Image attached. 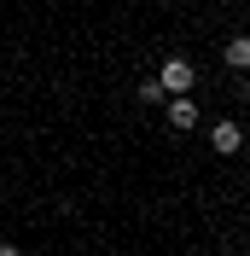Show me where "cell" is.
I'll return each instance as SVG.
<instances>
[{"instance_id": "obj_1", "label": "cell", "mask_w": 250, "mask_h": 256, "mask_svg": "<svg viewBox=\"0 0 250 256\" xmlns=\"http://www.w3.org/2000/svg\"><path fill=\"white\" fill-rule=\"evenodd\" d=\"M157 88H163L169 99L192 94V88H198V64H192V58H180V52H169V58L157 64Z\"/></svg>"}, {"instance_id": "obj_2", "label": "cell", "mask_w": 250, "mask_h": 256, "mask_svg": "<svg viewBox=\"0 0 250 256\" xmlns=\"http://www.w3.org/2000/svg\"><path fill=\"white\" fill-rule=\"evenodd\" d=\"M210 146H216V158H233L238 146H244V128H238L233 116H221V122L210 128Z\"/></svg>"}, {"instance_id": "obj_6", "label": "cell", "mask_w": 250, "mask_h": 256, "mask_svg": "<svg viewBox=\"0 0 250 256\" xmlns=\"http://www.w3.org/2000/svg\"><path fill=\"white\" fill-rule=\"evenodd\" d=\"M0 256H24V250H18V244H0Z\"/></svg>"}, {"instance_id": "obj_7", "label": "cell", "mask_w": 250, "mask_h": 256, "mask_svg": "<svg viewBox=\"0 0 250 256\" xmlns=\"http://www.w3.org/2000/svg\"><path fill=\"white\" fill-rule=\"evenodd\" d=\"M244 99H250V76H244Z\"/></svg>"}, {"instance_id": "obj_4", "label": "cell", "mask_w": 250, "mask_h": 256, "mask_svg": "<svg viewBox=\"0 0 250 256\" xmlns=\"http://www.w3.org/2000/svg\"><path fill=\"white\" fill-rule=\"evenodd\" d=\"M221 58L233 64V70H244V76H250V35H233V41H227V52H221Z\"/></svg>"}, {"instance_id": "obj_5", "label": "cell", "mask_w": 250, "mask_h": 256, "mask_svg": "<svg viewBox=\"0 0 250 256\" xmlns=\"http://www.w3.org/2000/svg\"><path fill=\"white\" fill-rule=\"evenodd\" d=\"M163 99H169V94L157 88V76H146V82H140V105H163Z\"/></svg>"}, {"instance_id": "obj_3", "label": "cell", "mask_w": 250, "mask_h": 256, "mask_svg": "<svg viewBox=\"0 0 250 256\" xmlns=\"http://www.w3.org/2000/svg\"><path fill=\"white\" fill-rule=\"evenodd\" d=\"M163 116H169V128H192V122H198V105H192V94L163 99Z\"/></svg>"}]
</instances>
